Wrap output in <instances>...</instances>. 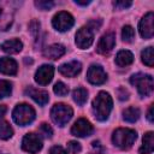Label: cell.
<instances>
[{"label": "cell", "mask_w": 154, "mask_h": 154, "mask_svg": "<svg viewBox=\"0 0 154 154\" xmlns=\"http://www.w3.org/2000/svg\"><path fill=\"white\" fill-rule=\"evenodd\" d=\"M153 19H154L153 12H148L147 14L143 16V18L140 22L138 30H140L141 36L146 40L153 37Z\"/></svg>", "instance_id": "obj_13"}, {"label": "cell", "mask_w": 154, "mask_h": 154, "mask_svg": "<svg viewBox=\"0 0 154 154\" xmlns=\"http://www.w3.org/2000/svg\"><path fill=\"white\" fill-rule=\"evenodd\" d=\"M87 79L91 83V84H95V85H100V84H103L107 79V73L105 72V70L102 69V66L100 65H91L89 69H88V72H87Z\"/></svg>", "instance_id": "obj_11"}, {"label": "cell", "mask_w": 154, "mask_h": 154, "mask_svg": "<svg viewBox=\"0 0 154 154\" xmlns=\"http://www.w3.org/2000/svg\"><path fill=\"white\" fill-rule=\"evenodd\" d=\"M154 149V134L148 131L143 136V143L140 148V154H150Z\"/></svg>", "instance_id": "obj_20"}, {"label": "cell", "mask_w": 154, "mask_h": 154, "mask_svg": "<svg viewBox=\"0 0 154 154\" xmlns=\"http://www.w3.org/2000/svg\"><path fill=\"white\" fill-rule=\"evenodd\" d=\"M18 71V66L17 63L8 57H2L0 58V72L4 75H8V76H14Z\"/></svg>", "instance_id": "obj_17"}, {"label": "cell", "mask_w": 154, "mask_h": 154, "mask_svg": "<svg viewBox=\"0 0 154 154\" xmlns=\"http://www.w3.org/2000/svg\"><path fill=\"white\" fill-rule=\"evenodd\" d=\"M72 116V108L65 103H55L51 109V118L58 126H65Z\"/></svg>", "instance_id": "obj_5"}, {"label": "cell", "mask_w": 154, "mask_h": 154, "mask_svg": "<svg viewBox=\"0 0 154 154\" xmlns=\"http://www.w3.org/2000/svg\"><path fill=\"white\" fill-rule=\"evenodd\" d=\"M35 116H36L35 109L28 103L17 105L12 112V117H13L14 123L20 125V126H25V125L30 124L35 119Z\"/></svg>", "instance_id": "obj_4"}, {"label": "cell", "mask_w": 154, "mask_h": 154, "mask_svg": "<svg viewBox=\"0 0 154 154\" xmlns=\"http://www.w3.org/2000/svg\"><path fill=\"white\" fill-rule=\"evenodd\" d=\"M16 11V4L13 1L0 0V30L5 31L10 29L13 23Z\"/></svg>", "instance_id": "obj_6"}, {"label": "cell", "mask_w": 154, "mask_h": 154, "mask_svg": "<svg viewBox=\"0 0 154 154\" xmlns=\"http://www.w3.org/2000/svg\"><path fill=\"white\" fill-rule=\"evenodd\" d=\"M65 52H66V49L63 45L54 43V45H51V46H48L43 49V55L47 59L55 60V59H59L60 57H63L65 54Z\"/></svg>", "instance_id": "obj_18"}, {"label": "cell", "mask_w": 154, "mask_h": 154, "mask_svg": "<svg viewBox=\"0 0 154 154\" xmlns=\"http://www.w3.org/2000/svg\"><path fill=\"white\" fill-rule=\"evenodd\" d=\"M12 93V83L6 79H0V99L10 96Z\"/></svg>", "instance_id": "obj_26"}, {"label": "cell", "mask_w": 154, "mask_h": 154, "mask_svg": "<svg viewBox=\"0 0 154 154\" xmlns=\"http://www.w3.org/2000/svg\"><path fill=\"white\" fill-rule=\"evenodd\" d=\"M153 106L154 105H150L149 106V109H148V114H147V118L150 123H153Z\"/></svg>", "instance_id": "obj_37"}, {"label": "cell", "mask_w": 154, "mask_h": 154, "mask_svg": "<svg viewBox=\"0 0 154 154\" xmlns=\"http://www.w3.org/2000/svg\"><path fill=\"white\" fill-rule=\"evenodd\" d=\"M73 23H75L73 17L69 12H65V11L58 12L52 19V24H53L54 29L58 30V31H67V30H70L72 28Z\"/></svg>", "instance_id": "obj_7"}, {"label": "cell", "mask_w": 154, "mask_h": 154, "mask_svg": "<svg viewBox=\"0 0 154 154\" xmlns=\"http://www.w3.org/2000/svg\"><path fill=\"white\" fill-rule=\"evenodd\" d=\"M134 61V55L130 51H119L117 57H116V64L119 67H125L132 64Z\"/></svg>", "instance_id": "obj_21"}, {"label": "cell", "mask_w": 154, "mask_h": 154, "mask_svg": "<svg viewBox=\"0 0 154 154\" xmlns=\"http://www.w3.org/2000/svg\"><path fill=\"white\" fill-rule=\"evenodd\" d=\"M67 149H69V152L71 154H77V153H79L82 150V147L77 141H70L67 143Z\"/></svg>", "instance_id": "obj_30"}, {"label": "cell", "mask_w": 154, "mask_h": 154, "mask_svg": "<svg viewBox=\"0 0 154 154\" xmlns=\"http://www.w3.org/2000/svg\"><path fill=\"white\" fill-rule=\"evenodd\" d=\"M53 91L59 96H65L69 93V87L63 82H57L53 87Z\"/></svg>", "instance_id": "obj_28"}, {"label": "cell", "mask_w": 154, "mask_h": 154, "mask_svg": "<svg viewBox=\"0 0 154 154\" xmlns=\"http://www.w3.org/2000/svg\"><path fill=\"white\" fill-rule=\"evenodd\" d=\"M7 112V107L5 105H0V117L5 116V113Z\"/></svg>", "instance_id": "obj_38"}, {"label": "cell", "mask_w": 154, "mask_h": 154, "mask_svg": "<svg viewBox=\"0 0 154 154\" xmlns=\"http://www.w3.org/2000/svg\"><path fill=\"white\" fill-rule=\"evenodd\" d=\"M94 131V128L91 123L84 118H79L75 122V124L71 128V134L76 137H85L91 135Z\"/></svg>", "instance_id": "obj_10"}, {"label": "cell", "mask_w": 154, "mask_h": 154, "mask_svg": "<svg viewBox=\"0 0 154 154\" xmlns=\"http://www.w3.org/2000/svg\"><path fill=\"white\" fill-rule=\"evenodd\" d=\"M35 5H36L40 10L46 11V10H51V8L54 6V2H53V1H42V0H40V1H35Z\"/></svg>", "instance_id": "obj_31"}, {"label": "cell", "mask_w": 154, "mask_h": 154, "mask_svg": "<svg viewBox=\"0 0 154 154\" xmlns=\"http://www.w3.org/2000/svg\"><path fill=\"white\" fill-rule=\"evenodd\" d=\"M132 5L131 1H114L113 2V6L116 8H120V10H124V8H128Z\"/></svg>", "instance_id": "obj_34"}, {"label": "cell", "mask_w": 154, "mask_h": 154, "mask_svg": "<svg viewBox=\"0 0 154 154\" xmlns=\"http://www.w3.org/2000/svg\"><path fill=\"white\" fill-rule=\"evenodd\" d=\"M38 132H40L43 137H46V138H51L52 135H53V130H52V128H51L47 123H42V124L40 125Z\"/></svg>", "instance_id": "obj_29"}, {"label": "cell", "mask_w": 154, "mask_h": 154, "mask_svg": "<svg viewBox=\"0 0 154 154\" xmlns=\"http://www.w3.org/2000/svg\"><path fill=\"white\" fill-rule=\"evenodd\" d=\"M29 30H30V32L32 34V36L34 37H37V34H38V31H40V23L37 22V20H32L31 23H30V25H29Z\"/></svg>", "instance_id": "obj_32"}, {"label": "cell", "mask_w": 154, "mask_h": 154, "mask_svg": "<svg viewBox=\"0 0 154 154\" xmlns=\"http://www.w3.org/2000/svg\"><path fill=\"white\" fill-rule=\"evenodd\" d=\"M130 83L137 88L138 94L143 97L150 95L153 91V88H154L153 77L150 75H146V73H141V72L132 75L130 77Z\"/></svg>", "instance_id": "obj_3"}, {"label": "cell", "mask_w": 154, "mask_h": 154, "mask_svg": "<svg viewBox=\"0 0 154 154\" xmlns=\"http://www.w3.org/2000/svg\"><path fill=\"white\" fill-rule=\"evenodd\" d=\"M58 70L61 75H64L66 77H76L82 70V64L77 60H73V61H69V63L60 65L58 67Z\"/></svg>", "instance_id": "obj_15"}, {"label": "cell", "mask_w": 154, "mask_h": 154, "mask_svg": "<svg viewBox=\"0 0 154 154\" xmlns=\"http://www.w3.org/2000/svg\"><path fill=\"white\" fill-rule=\"evenodd\" d=\"M113 107L112 97L106 91H100L93 101V112L97 120L103 122L109 117Z\"/></svg>", "instance_id": "obj_1"}, {"label": "cell", "mask_w": 154, "mask_h": 154, "mask_svg": "<svg viewBox=\"0 0 154 154\" xmlns=\"http://www.w3.org/2000/svg\"><path fill=\"white\" fill-rule=\"evenodd\" d=\"M72 97H73V101H75L77 105L83 106V105L87 102V100H88V91H87V89H84V88H77V89L73 90Z\"/></svg>", "instance_id": "obj_23"}, {"label": "cell", "mask_w": 154, "mask_h": 154, "mask_svg": "<svg viewBox=\"0 0 154 154\" xmlns=\"http://www.w3.org/2000/svg\"><path fill=\"white\" fill-rule=\"evenodd\" d=\"M137 138V134L132 129L128 128H119L113 131L112 135V142L116 147L120 149H129L132 147Z\"/></svg>", "instance_id": "obj_2"}, {"label": "cell", "mask_w": 154, "mask_h": 154, "mask_svg": "<svg viewBox=\"0 0 154 154\" xmlns=\"http://www.w3.org/2000/svg\"><path fill=\"white\" fill-rule=\"evenodd\" d=\"M53 75H54V67L52 65L45 64L37 69V71L35 73V81L40 85H47L52 81Z\"/></svg>", "instance_id": "obj_14"}, {"label": "cell", "mask_w": 154, "mask_h": 154, "mask_svg": "<svg viewBox=\"0 0 154 154\" xmlns=\"http://www.w3.org/2000/svg\"><path fill=\"white\" fill-rule=\"evenodd\" d=\"M114 45H116V35L113 32H106L99 40L96 51L102 55H107L114 48Z\"/></svg>", "instance_id": "obj_12"}, {"label": "cell", "mask_w": 154, "mask_h": 154, "mask_svg": "<svg viewBox=\"0 0 154 154\" xmlns=\"http://www.w3.org/2000/svg\"><path fill=\"white\" fill-rule=\"evenodd\" d=\"M134 37H135V30H134V28L131 25H124L123 26V30H122V38H123V41L130 43V42H132Z\"/></svg>", "instance_id": "obj_27"}, {"label": "cell", "mask_w": 154, "mask_h": 154, "mask_svg": "<svg viewBox=\"0 0 154 154\" xmlns=\"http://www.w3.org/2000/svg\"><path fill=\"white\" fill-rule=\"evenodd\" d=\"M22 148H23V150H25L30 154H36L42 149V140L37 134H34V132L26 134L23 137Z\"/></svg>", "instance_id": "obj_8"}, {"label": "cell", "mask_w": 154, "mask_h": 154, "mask_svg": "<svg viewBox=\"0 0 154 154\" xmlns=\"http://www.w3.org/2000/svg\"><path fill=\"white\" fill-rule=\"evenodd\" d=\"M75 2L77 5H81V6H87V5L90 4V1H79V0H75Z\"/></svg>", "instance_id": "obj_39"}, {"label": "cell", "mask_w": 154, "mask_h": 154, "mask_svg": "<svg viewBox=\"0 0 154 154\" xmlns=\"http://www.w3.org/2000/svg\"><path fill=\"white\" fill-rule=\"evenodd\" d=\"M140 116H141L140 109L137 107H134V106L128 107L123 111V119L128 123H135L136 120H138Z\"/></svg>", "instance_id": "obj_22"}, {"label": "cell", "mask_w": 154, "mask_h": 154, "mask_svg": "<svg viewBox=\"0 0 154 154\" xmlns=\"http://www.w3.org/2000/svg\"><path fill=\"white\" fill-rule=\"evenodd\" d=\"M0 48L5 52V53H8V54H17L22 51L23 48V43L18 38H12V40H7L5 41L4 43H1Z\"/></svg>", "instance_id": "obj_19"}, {"label": "cell", "mask_w": 154, "mask_h": 154, "mask_svg": "<svg viewBox=\"0 0 154 154\" xmlns=\"http://www.w3.org/2000/svg\"><path fill=\"white\" fill-rule=\"evenodd\" d=\"M25 94L28 96H30L35 102H37L41 106H45L48 100H49V95L46 90H41V89H36L34 87H29L25 89Z\"/></svg>", "instance_id": "obj_16"}, {"label": "cell", "mask_w": 154, "mask_h": 154, "mask_svg": "<svg viewBox=\"0 0 154 154\" xmlns=\"http://www.w3.org/2000/svg\"><path fill=\"white\" fill-rule=\"evenodd\" d=\"M93 148H94V150L91 153H89V154H105V149L100 144L99 141H94L93 142Z\"/></svg>", "instance_id": "obj_33"}, {"label": "cell", "mask_w": 154, "mask_h": 154, "mask_svg": "<svg viewBox=\"0 0 154 154\" xmlns=\"http://www.w3.org/2000/svg\"><path fill=\"white\" fill-rule=\"evenodd\" d=\"M94 41V31L88 25L82 26L76 32V45L81 49H87L91 46Z\"/></svg>", "instance_id": "obj_9"}, {"label": "cell", "mask_w": 154, "mask_h": 154, "mask_svg": "<svg viewBox=\"0 0 154 154\" xmlns=\"http://www.w3.org/2000/svg\"><path fill=\"white\" fill-rule=\"evenodd\" d=\"M49 154H67V152L60 146H54L49 149Z\"/></svg>", "instance_id": "obj_36"}, {"label": "cell", "mask_w": 154, "mask_h": 154, "mask_svg": "<svg viewBox=\"0 0 154 154\" xmlns=\"http://www.w3.org/2000/svg\"><path fill=\"white\" fill-rule=\"evenodd\" d=\"M141 58H142V63L149 67H152L154 65V55H153V47H147L142 51L141 53Z\"/></svg>", "instance_id": "obj_24"}, {"label": "cell", "mask_w": 154, "mask_h": 154, "mask_svg": "<svg viewBox=\"0 0 154 154\" xmlns=\"http://www.w3.org/2000/svg\"><path fill=\"white\" fill-rule=\"evenodd\" d=\"M117 95H118L119 100H128L129 99V91L125 88H123V87H120L117 90Z\"/></svg>", "instance_id": "obj_35"}, {"label": "cell", "mask_w": 154, "mask_h": 154, "mask_svg": "<svg viewBox=\"0 0 154 154\" xmlns=\"http://www.w3.org/2000/svg\"><path fill=\"white\" fill-rule=\"evenodd\" d=\"M12 135L13 130L11 125L5 120H0V140H8L12 137Z\"/></svg>", "instance_id": "obj_25"}]
</instances>
